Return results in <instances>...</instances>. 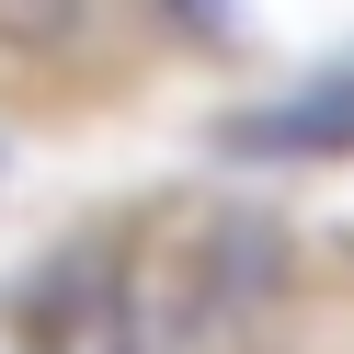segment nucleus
I'll use <instances>...</instances> for the list:
<instances>
[{
    "label": "nucleus",
    "instance_id": "nucleus-1",
    "mask_svg": "<svg viewBox=\"0 0 354 354\" xmlns=\"http://www.w3.org/2000/svg\"><path fill=\"white\" fill-rule=\"evenodd\" d=\"M263 240L252 217H217V240L183 263V286H171V308L149 320V354H240V320L263 308Z\"/></svg>",
    "mask_w": 354,
    "mask_h": 354
},
{
    "label": "nucleus",
    "instance_id": "nucleus-2",
    "mask_svg": "<svg viewBox=\"0 0 354 354\" xmlns=\"http://www.w3.org/2000/svg\"><path fill=\"white\" fill-rule=\"evenodd\" d=\"M229 149H354V69L320 80V92H286V103H263V115H240Z\"/></svg>",
    "mask_w": 354,
    "mask_h": 354
},
{
    "label": "nucleus",
    "instance_id": "nucleus-3",
    "mask_svg": "<svg viewBox=\"0 0 354 354\" xmlns=\"http://www.w3.org/2000/svg\"><path fill=\"white\" fill-rule=\"evenodd\" d=\"M103 0H0V46L12 57H69L80 35H92Z\"/></svg>",
    "mask_w": 354,
    "mask_h": 354
},
{
    "label": "nucleus",
    "instance_id": "nucleus-4",
    "mask_svg": "<svg viewBox=\"0 0 354 354\" xmlns=\"http://www.w3.org/2000/svg\"><path fill=\"white\" fill-rule=\"evenodd\" d=\"M183 12H194V24H206V35H217V24H229V0H183Z\"/></svg>",
    "mask_w": 354,
    "mask_h": 354
}]
</instances>
